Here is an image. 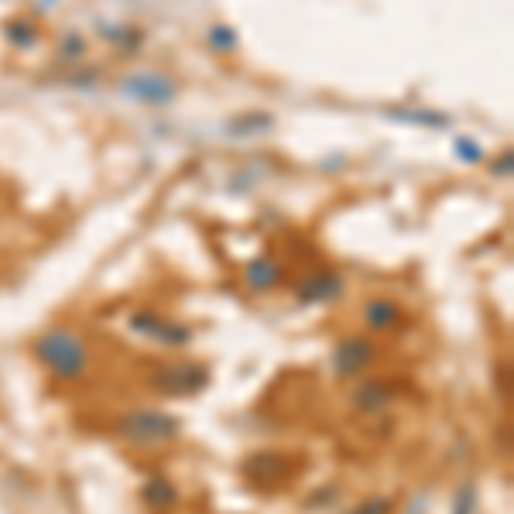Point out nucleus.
<instances>
[{"label": "nucleus", "instance_id": "obj_11", "mask_svg": "<svg viewBox=\"0 0 514 514\" xmlns=\"http://www.w3.org/2000/svg\"><path fill=\"white\" fill-rule=\"evenodd\" d=\"M189 340H192V329L175 323H162V329L155 333V343H162V347H186Z\"/></svg>", "mask_w": 514, "mask_h": 514}, {"label": "nucleus", "instance_id": "obj_10", "mask_svg": "<svg viewBox=\"0 0 514 514\" xmlns=\"http://www.w3.org/2000/svg\"><path fill=\"white\" fill-rule=\"evenodd\" d=\"M141 501L148 504L151 511H172L179 504V491H175L172 480L165 477H151L148 484L141 487Z\"/></svg>", "mask_w": 514, "mask_h": 514}, {"label": "nucleus", "instance_id": "obj_3", "mask_svg": "<svg viewBox=\"0 0 514 514\" xmlns=\"http://www.w3.org/2000/svg\"><path fill=\"white\" fill-rule=\"evenodd\" d=\"M148 388L155 391L158 398H192L210 388V371H206L203 364H192V360H182V364H158L155 371L148 374Z\"/></svg>", "mask_w": 514, "mask_h": 514}, {"label": "nucleus", "instance_id": "obj_6", "mask_svg": "<svg viewBox=\"0 0 514 514\" xmlns=\"http://www.w3.org/2000/svg\"><path fill=\"white\" fill-rule=\"evenodd\" d=\"M391 401H395V384L384 381V377H367V381L353 391V408H357L360 415L384 412V408H391Z\"/></svg>", "mask_w": 514, "mask_h": 514}, {"label": "nucleus", "instance_id": "obj_15", "mask_svg": "<svg viewBox=\"0 0 514 514\" xmlns=\"http://www.w3.org/2000/svg\"><path fill=\"white\" fill-rule=\"evenodd\" d=\"M456 514H473V487H463L456 494Z\"/></svg>", "mask_w": 514, "mask_h": 514}, {"label": "nucleus", "instance_id": "obj_14", "mask_svg": "<svg viewBox=\"0 0 514 514\" xmlns=\"http://www.w3.org/2000/svg\"><path fill=\"white\" fill-rule=\"evenodd\" d=\"M336 497H340V491H336V487H326V491H319V494L305 497V508H312V511H323V508H329L326 501H336Z\"/></svg>", "mask_w": 514, "mask_h": 514}, {"label": "nucleus", "instance_id": "obj_7", "mask_svg": "<svg viewBox=\"0 0 514 514\" xmlns=\"http://www.w3.org/2000/svg\"><path fill=\"white\" fill-rule=\"evenodd\" d=\"M343 292V278L333 275V271H319V275H309L299 281L295 295H299L302 305H319V302H329Z\"/></svg>", "mask_w": 514, "mask_h": 514}, {"label": "nucleus", "instance_id": "obj_12", "mask_svg": "<svg viewBox=\"0 0 514 514\" xmlns=\"http://www.w3.org/2000/svg\"><path fill=\"white\" fill-rule=\"evenodd\" d=\"M165 319L162 316H155V312H134L131 316V329L138 336H144V340H155V333L162 329Z\"/></svg>", "mask_w": 514, "mask_h": 514}, {"label": "nucleus", "instance_id": "obj_5", "mask_svg": "<svg viewBox=\"0 0 514 514\" xmlns=\"http://www.w3.org/2000/svg\"><path fill=\"white\" fill-rule=\"evenodd\" d=\"M244 477L254 487H275L288 477V460L278 449H257L244 460Z\"/></svg>", "mask_w": 514, "mask_h": 514}, {"label": "nucleus", "instance_id": "obj_2", "mask_svg": "<svg viewBox=\"0 0 514 514\" xmlns=\"http://www.w3.org/2000/svg\"><path fill=\"white\" fill-rule=\"evenodd\" d=\"M179 432V419L168 412H155V408H138V412H127L124 419H117V436L138 449L168 446L179 439Z\"/></svg>", "mask_w": 514, "mask_h": 514}, {"label": "nucleus", "instance_id": "obj_8", "mask_svg": "<svg viewBox=\"0 0 514 514\" xmlns=\"http://www.w3.org/2000/svg\"><path fill=\"white\" fill-rule=\"evenodd\" d=\"M278 281H281V268H278V261L275 257H254L251 264H247V288L257 295H264V292H275L278 288Z\"/></svg>", "mask_w": 514, "mask_h": 514}, {"label": "nucleus", "instance_id": "obj_1", "mask_svg": "<svg viewBox=\"0 0 514 514\" xmlns=\"http://www.w3.org/2000/svg\"><path fill=\"white\" fill-rule=\"evenodd\" d=\"M35 357L48 367V374L59 381H79L90 367V353L83 340L69 329H48L35 340Z\"/></svg>", "mask_w": 514, "mask_h": 514}, {"label": "nucleus", "instance_id": "obj_13", "mask_svg": "<svg viewBox=\"0 0 514 514\" xmlns=\"http://www.w3.org/2000/svg\"><path fill=\"white\" fill-rule=\"evenodd\" d=\"M391 511H395V501H391V497H371V501L357 504L350 514H391Z\"/></svg>", "mask_w": 514, "mask_h": 514}, {"label": "nucleus", "instance_id": "obj_4", "mask_svg": "<svg viewBox=\"0 0 514 514\" xmlns=\"http://www.w3.org/2000/svg\"><path fill=\"white\" fill-rule=\"evenodd\" d=\"M377 364V343L371 336H343L333 347L329 357V371L340 381H353V377H364Z\"/></svg>", "mask_w": 514, "mask_h": 514}, {"label": "nucleus", "instance_id": "obj_9", "mask_svg": "<svg viewBox=\"0 0 514 514\" xmlns=\"http://www.w3.org/2000/svg\"><path fill=\"white\" fill-rule=\"evenodd\" d=\"M364 323L374 333H391L401 326V309L391 299H371L364 305Z\"/></svg>", "mask_w": 514, "mask_h": 514}]
</instances>
